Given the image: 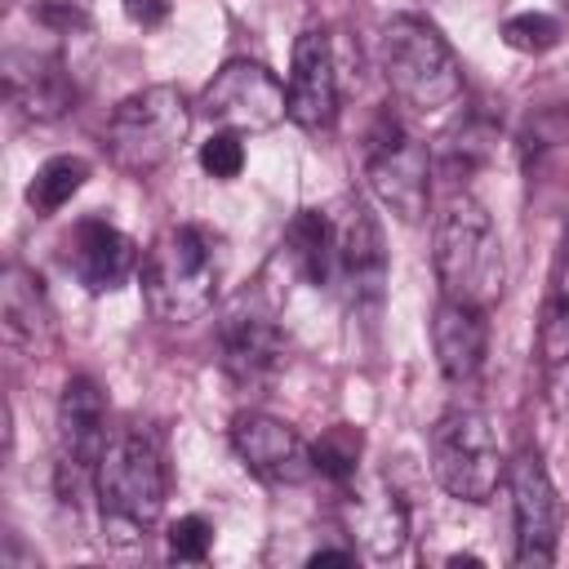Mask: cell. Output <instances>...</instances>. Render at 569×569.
Here are the masks:
<instances>
[{
	"label": "cell",
	"instance_id": "2",
	"mask_svg": "<svg viewBox=\"0 0 569 569\" xmlns=\"http://www.w3.org/2000/svg\"><path fill=\"white\" fill-rule=\"evenodd\" d=\"M93 493L102 511V533L116 547L142 542L147 529L160 520L164 493H169L160 440L138 422L107 436V449L93 467Z\"/></svg>",
	"mask_w": 569,
	"mask_h": 569
},
{
	"label": "cell",
	"instance_id": "14",
	"mask_svg": "<svg viewBox=\"0 0 569 569\" xmlns=\"http://www.w3.org/2000/svg\"><path fill=\"white\" fill-rule=\"evenodd\" d=\"M67 271L89 293H111L138 271V244L120 227L102 218H84L67 240Z\"/></svg>",
	"mask_w": 569,
	"mask_h": 569
},
{
	"label": "cell",
	"instance_id": "21",
	"mask_svg": "<svg viewBox=\"0 0 569 569\" xmlns=\"http://www.w3.org/2000/svg\"><path fill=\"white\" fill-rule=\"evenodd\" d=\"M311 458H316V471L347 485L356 480V467H360V431L356 427H333L325 431L316 445H311Z\"/></svg>",
	"mask_w": 569,
	"mask_h": 569
},
{
	"label": "cell",
	"instance_id": "25",
	"mask_svg": "<svg viewBox=\"0 0 569 569\" xmlns=\"http://www.w3.org/2000/svg\"><path fill=\"white\" fill-rule=\"evenodd\" d=\"M124 18L138 27H160L169 18V4L164 0H124Z\"/></svg>",
	"mask_w": 569,
	"mask_h": 569
},
{
	"label": "cell",
	"instance_id": "9",
	"mask_svg": "<svg viewBox=\"0 0 569 569\" xmlns=\"http://www.w3.org/2000/svg\"><path fill=\"white\" fill-rule=\"evenodd\" d=\"M200 107L209 120H218L222 129H236V133H267L289 116L284 84L262 62H249V58L218 67L200 93Z\"/></svg>",
	"mask_w": 569,
	"mask_h": 569
},
{
	"label": "cell",
	"instance_id": "12",
	"mask_svg": "<svg viewBox=\"0 0 569 569\" xmlns=\"http://www.w3.org/2000/svg\"><path fill=\"white\" fill-rule=\"evenodd\" d=\"M289 120L307 133H325L338 120V67L333 44L320 27H307L293 40V67H289Z\"/></svg>",
	"mask_w": 569,
	"mask_h": 569
},
{
	"label": "cell",
	"instance_id": "3",
	"mask_svg": "<svg viewBox=\"0 0 569 569\" xmlns=\"http://www.w3.org/2000/svg\"><path fill=\"white\" fill-rule=\"evenodd\" d=\"M222 284V253L213 231L182 222L169 227L142 258V293L156 320L164 325H196L213 311Z\"/></svg>",
	"mask_w": 569,
	"mask_h": 569
},
{
	"label": "cell",
	"instance_id": "7",
	"mask_svg": "<svg viewBox=\"0 0 569 569\" xmlns=\"http://www.w3.org/2000/svg\"><path fill=\"white\" fill-rule=\"evenodd\" d=\"M431 476L449 498L489 502L507 476L498 436L480 409H449L431 427Z\"/></svg>",
	"mask_w": 569,
	"mask_h": 569
},
{
	"label": "cell",
	"instance_id": "30",
	"mask_svg": "<svg viewBox=\"0 0 569 569\" xmlns=\"http://www.w3.org/2000/svg\"><path fill=\"white\" fill-rule=\"evenodd\" d=\"M560 365H565V373H569V360H560Z\"/></svg>",
	"mask_w": 569,
	"mask_h": 569
},
{
	"label": "cell",
	"instance_id": "10",
	"mask_svg": "<svg viewBox=\"0 0 569 569\" xmlns=\"http://www.w3.org/2000/svg\"><path fill=\"white\" fill-rule=\"evenodd\" d=\"M511 516H516V565H551L560 542V493L538 449H520L507 462Z\"/></svg>",
	"mask_w": 569,
	"mask_h": 569
},
{
	"label": "cell",
	"instance_id": "15",
	"mask_svg": "<svg viewBox=\"0 0 569 569\" xmlns=\"http://www.w3.org/2000/svg\"><path fill=\"white\" fill-rule=\"evenodd\" d=\"M218 342H222V369L236 378V382H262L267 373H276L280 356H284V333L280 325L240 302L236 311H227L222 329H218Z\"/></svg>",
	"mask_w": 569,
	"mask_h": 569
},
{
	"label": "cell",
	"instance_id": "4",
	"mask_svg": "<svg viewBox=\"0 0 569 569\" xmlns=\"http://www.w3.org/2000/svg\"><path fill=\"white\" fill-rule=\"evenodd\" d=\"M436 280L440 293L467 307L489 311L502 298L507 262H502V240L493 218L485 213L480 200L453 196L436 222Z\"/></svg>",
	"mask_w": 569,
	"mask_h": 569
},
{
	"label": "cell",
	"instance_id": "22",
	"mask_svg": "<svg viewBox=\"0 0 569 569\" xmlns=\"http://www.w3.org/2000/svg\"><path fill=\"white\" fill-rule=\"evenodd\" d=\"M560 36H565L560 18L538 13V9H529V13H511V18L502 22V40H507L516 53H547V49L560 44Z\"/></svg>",
	"mask_w": 569,
	"mask_h": 569
},
{
	"label": "cell",
	"instance_id": "19",
	"mask_svg": "<svg viewBox=\"0 0 569 569\" xmlns=\"http://www.w3.org/2000/svg\"><path fill=\"white\" fill-rule=\"evenodd\" d=\"M0 316L13 342H40L53 329V307L44 298V284L22 262H9L0 276Z\"/></svg>",
	"mask_w": 569,
	"mask_h": 569
},
{
	"label": "cell",
	"instance_id": "29",
	"mask_svg": "<svg viewBox=\"0 0 569 569\" xmlns=\"http://www.w3.org/2000/svg\"><path fill=\"white\" fill-rule=\"evenodd\" d=\"M560 9H565V18H569V0H560Z\"/></svg>",
	"mask_w": 569,
	"mask_h": 569
},
{
	"label": "cell",
	"instance_id": "24",
	"mask_svg": "<svg viewBox=\"0 0 569 569\" xmlns=\"http://www.w3.org/2000/svg\"><path fill=\"white\" fill-rule=\"evenodd\" d=\"M213 547V525L204 516H178L169 525V556L173 560H204Z\"/></svg>",
	"mask_w": 569,
	"mask_h": 569
},
{
	"label": "cell",
	"instance_id": "6",
	"mask_svg": "<svg viewBox=\"0 0 569 569\" xmlns=\"http://www.w3.org/2000/svg\"><path fill=\"white\" fill-rule=\"evenodd\" d=\"M191 129V107L182 98V89L173 84H147L138 93H129L111 120H107V156L116 169L147 178L156 173L187 138Z\"/></svg>",
	"mask_w": 569,
	"mask_h": 569
},
{
	"label": "cell",
	"instance_id": "28",
	"mask_svg": "<svg viewBox=\"0 0 569 569\" xmlns=\"http://www.w3.org/2000/svg\"><path fill=\"white\" fill-rule=\"evenodd\" d=\"M449 565H453V569H462V565H471V569H476V565H480V556H462V551H458V556H449Z\"/></svg>",
	"mask_w": 569,
	"mask_h": 569
},
{
	"label": "cell",
	"instance_id": "11",
	"mask_svg": "<svg viewBox=\"0 0 569 569\" xmlns=\"http://www.w3.org/2000/svg\"><path fill=\"white\" fill-rule=\"evenodd\" d=\"M102 449H107V391L89 373H76L58 400V476H71L80 493L84 480L93 485V467Z\"/></svg>",
	"mask_w": 569,
	"mask_h": 569
},
{
	"label": "cell",
	"instance_id": "26",
	"mask_svg": "<svg viewBox=\"0 0 569 569\" xmlns=\"http://www.w3.org/2000/svg\"><path fill=\"white\" fill-rule=\"evenodd\" d=\"M551 302L569 311V227H565V244H560V258H556V289H551Z\"/></svg>",
	"mask_w": 569,
	"mask_h": 569
},
{
	"label": "cell",
	"instance_id": "20",
	"mask_svg": "<svg viewBox=\"0 0 569 569\" xmlns=\"http://www.w3.org/2000/svg\"><path fill=\"white\" fill-rule=\"evenodd\" d=\"M84 178H89V164H84L80 156H49V160L31 173V182H27V204H31L40 218H49V213H58V209L84 187Z\"/></svg>",
	"mask_w": 569,
	"mask_h": 569
},
{
	"label": "cell",
	"instance_id": "31",
	"mask_svg": "<svg viewBox=\"0 0 569 569\" xmlns=\"http://www.w3.org/2000/svg\"><path fill=\"white\" fill-rule=\"evenodd\" d=\"M9 4H13V0H9Z\"/></svg>",
	"mask_w": 569,
	"mask_h": 569
},
{
	"label": "cell",
	"instance_id": "8",
	"mask_svg": "<svg viewBox=\"0 0 569 569\" xmlns=\"http://www.w3.org/2000/svg\"><path fill=\"white\" fill-rule=\"evenodd\" d=\"M365 178L369 191L400 218V222H418L427 213V196H431V156L422 147V138H413L400 120L382 116L369 138H365Z\"/></svg>",
	"mask_w": 569,
	"mask_h": 569
},
{
	"label": "cell",
	"instance_id": "13",
	"mask_svg": "<svg viewBox=\"0 0 569 569\" xmlns=\"http://www.w3.org/2000/svg\"><path fill=\"white\" fill-rule=\"evenodd\" d=\"M231 445L240 462L267 485H302L316 471L311 445L271 413H240L231 422Z\"/></svg>",
	"mask_w": 569,
	"mask_h": 569
},
{
	"label": "cell",
	"instance_id": "27",
	"mask_svg": "<svg viewBox=\"0 0 569 569\" xmlns=\"http://www.w3.org/2000/svg\"><path fill=\"white\" fill-rule=\"evenodd\" d=\"M351 560H356V551H347V547H320V551L307 556L311 569H320V565H351Z\"/></svg>",
	"mask_w": 569,
	"mask_h": 569
},
{
	"label": "cell",
	"instance_id": "17",
	"mask_svg": "<svg viewBox=\"0 0 569 569\" xmlns=\"http://www.w3.org/2000/svg\"><path fill=\"white\" fill-rule=\"evenodd\" d=\"M4 93L31 120H58L76 102L62 62L40 53H4Z\"/></svg>",
	"mask_w": 569,
	"mask_h": 569
},
{
	"label": "cell",
	"instance_id": "1",
	"mask_svg": "<svg viewBox=\"0 0 569 569\" xmlns=\"http://www.w3.org/2000/svg\"><path fill=\"white\" fill-rule=\"evenodd\" d=\"M311 284L342 293L351 307H373L387 284L382 227L365 200L342 196L329 209H302L284 236Z\"/></svg>",
	"mask_w": 569,
	"mask_h": 569
},
{
	"label": "cell",
	"instance_id": "5",
	"mask_svg": "<svg viewBox=\"0 0 569 569\" xmlns=\"http://www.w3.org/2000/svg\"><path fill=\"white\" fill-rule=\"evenodd\" d=\"M382 76L387 89L413 111H445L462 93V62L436 22L400 13L382 27Z\"/></svg>",
	"mask_w": 569,
	"mask_h": 569
},
{
	"label": "cell",
	"instance_id": "18",
	"mask_svg": "<svg viewBox=\"0 0 569 569\" xmlns=\"http://www.w3.org/2000/svg\"><path fill=\"white\" fill-rule=\"evenodd\" d=\"M351 525H356V533H360V542H365L369 556L391 560V556L405 551L409 511H405L400 493H396L387 480H378L369 493H356V498H351Z\"/></svg>",
	"mask_w": 569,
	"mask_h": 569
},
{
	"label": "cell",
	"instance_id": "23",
	"mask_svg": "<svg viewBox=\"0 0 569 569\" xmlns=\"http://www.w3.org/2000/svg\"><path fill=\"white\" fill-rule=\"evenodd\" d=\"M200 169H204L209 178H218V182H231V178L244 169V142H240V133H236V129L213 133V138L200 147Z\"/></svg>",
	"mask_w": 569,
	"mask_h": 569
},
{
	"label": "cell",
	"instance_id": "16",
	"mask_svg": "<svg viewBox=\"0 0 569 569\" xmlns=\"http://www.w3.org/2000/svg\"><path fill=\"white\" fill-rule=\"evenodd\" d=\"M485 342H489L485 311L453 302V298H440V307L431 311V347H436V365L449 382H471L480 373Z\"/></svg>",
	"mask_w": 569,
	"mask_h": 569
}]
</instances>
